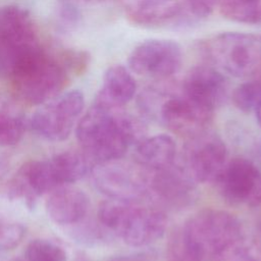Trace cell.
<instances>
[{
    "instance_id": "1",
    "label": "cell",
    "mask_w": 261,
    "mask_h": 261,
    "mask_svg": "<svg viewBox=\"0 0 261 261\" xmlns=\"http://www.w3.org/2000/svg\"><path fill=\"white\" fill-rule=\"evenodd\" d=\"M143 122L122 112L94 104L79 120L76 138L84 153L95 163L120 159L145 137Z\"/></svg>"
},
{
    "instance_id": "2",
    "label": "cell",
    "mask_w": 261,
    "mask_h": 261,
    "mask_svg": "<svg viewBox=\"0 0 261 261\" xmlns=\"http://www.w3.org/2000/svg\"><path fill=\"white\" fill-rule=\"evenodd\" d=\"M65 72L60 62L37 46L16 56L9 77L18 99L42 105L58 96L65 84Z\"/></svg>"
},
{
    "instance_id": "3",
    "label": "cell",
    "mask_w": 261,
    "mask_h": 261,
    "mask_svg": "<svg viewBox=\"0 0 261 261\" xmlns=\"http://www.w3.org/2000/svg\"><path fill=\"white\" fill-rule=\"evenodd\" d=\"M242 240V224L232 214L206 209L191 217L182 233L184 253L191 261L215 260Z\"/></svg>"
},
{
    "instance_id": "4",
    "label": "cell",
    "mask_w": 261,
    "mask_h": 261,
    "mask_svg": "<svg viewBox=\"0 0 261 261\" xmlns=\"http://www.w3.org/2000/svg\"><path fill=\"white\" fill-rule=\"evenodd\" d=\"M99 222L130 247H145L161 239L167 226L165 214L136 202L109 199L98 208Z\"/></svg>"
},
{
    "instance_id": "5",
    "label": "cell",
    "mask_w": 261,
    "mask_h": 261,
    "mask_svg": "<svg viewBox=\"0 0 261 261\" xmlns=\"http://www.w3.org/2000/svg\"><path fill=\"white\" fill-rule=\"evenodd\" d=\"M142 110L150 116L157 117L170 130L194 137L202 133L210 121L213 111L193 101L184 92L150 88L139 99Z\"/></svg>"
},
{
    "instance_id": "6",
    "label": "cell",
    "mask_w": 261,
    "mask_h": 261,
    "mask_svg": "<svg viewBox=\"0 0 261 261\" xmlns=\"http://www.w3.org/2000/svg\"><path fill=\"white\" fill-rule=\"evenodd\" d=\"M201 50L214 67L236 77H247L261 69L259 33H221L205 41Z\"/></svg>"
},
{
    "instance_id": "7",
    "label": "cell",
    "mask_w": 261,
    "mask_h": 261,
    "mask_svg": "<svg viewBox=\"0 0 261 261\" xmlns=\"http://www.w3.org/2000/svg\"><path fill=\"white\" fill-rule=\"evenodd\" d=\"M90 172L96 189L109 199L136 202L149 191L150 177L138 164L115 159L95 163Z\"/></svg>"
},
{
    "instance_id": "8",
    "label": "cell",
    "mask_w": 261,
    "mask_h": 261,
    "mask_svg": "<svg viewBox=\"0 0 261 261\" xmlns=\"http://www.w3.org/2000/svg\"><path fill=\"white\" fill-rule=\"evenodd\" d=\"M85 106L79 90L68 91L43 104L31 118V127L42 138L60 142L66 140Z\"/></svg>"
},
{
    "instance_id": "9",
    "label": "cell",
    "mask_w": 261,
    "mask_h": 261,
    "mask_svg": "<svg viewBox=\"0 0 261 261\" xmlns=\"http://www.w3.org/2000/svg\"><path fill=\"white\" fill-rule=\"evenodd\" d=\"M182 63L180 46L172 40L150 39L140 43L130 52L128 69L139 75L168 79L176 73Z\"/></svg>"
},
{
    "instance_id": "10",
    "label": "cell",
    "mask_w": 261,
    "mask_h": 261,
    "mask_svg": "<svg viewBox=\"0 0 261 261\" xmlns=\"http://www.w3.org/2000/svg\"><path fill=\"white\" fill-rule=\"evenodd\" d=\"M215 184L222 197L230 204L246 207L261 204V171L248 159L230 160Z\"/></svg>"
},
{
    "instance_id": "11",
    "label": "cell",
    "mask_w": 261,
    "mask_h": 261,
    "mask_svg": "<svg viewBox=\"0 0 261 261\" xmlns=\"http://www.w3.org/2000/svg\"><path fill=\"white\" fill-rule=\"evenodd\" d=\"M224 143L215 135L198 134L186 148L185 168L194 180L216 182L226 164Z\"/></svg>"
},
{
    "instance_id": "12",
    "label": "cell",
    "mask_w": 261,
    "mask_h": 261,
    "mask_svg": "<svg viewBox=\"0 0 261 261\" xmlns=\"http://www.w3.org/2000/svg\"><path fill=\"white\" fill-rule=\"evenodd\" d=\"M128 18L147 28L178 27L190 22L187 3L181 0H120Z\"/></svg>"
},
{
    "instance_id": "13",
    "label": "cell",
    "mask_w": 261,
    "mask_h": 261,
    "mask_svg": "<svg viewBox=\"0 0 261 261\" xmlns=\"http://www.w3.org/2000/svg\"><path fill=\"white\" fill-rule=\"evenodd\" d=\"M180 89L193 101L213 112L227 96V82L213 65H196L190 68Z\"/></svg>"
},
{
    "instance_id": "14",
    "label": "cell",
    "mask_w": 261,
    "mask_h": 261,
    "mask_svg": "<svg viewBox=\"0 0 261 261\" xmlns=\"http://www.w3.org/2000/svg\"><path fill=\"white\" fill-rule=\"evenodd\" d=\"M0 45L16 55L39 46L36 29L28 10L17 5L0 7Z\"/></svg>"
},
{
    "instance_id": "15",
    "label": "cell",
    "mask_w": 261,
    "mask_h": 261,
    "mask_svg": "<svg viewBox=\"0 0 261 261\" xmlns=\"http://www.w3.org/2000/svg\"><path fill=\"white\" fill-rule=\"evenodd\" d=\"M194 181L185 166L171 164L154 170V175L149 179V190L170 205L184 206L194 198Z\"/></svg>"
},
{
    "instance_id": "16",
    "label": "cell",
    "mask_w": 261,
    "mask_h": 261,
    "mask_svg": "<svg viewBox=\"0 0 261 261\" xmlns=\"http://www.w3.org/2000/svg\"><path fill=\"white\" fill-rule=\"evenodd\" d=\"M89 206V198L84 191L69 185L53 190L46 202L48 216L61 225H73L83 221Z\"/></svg>"
},
{
    "instance_id": "17",
    "label": "cell",
    "mask_w": 261,
    "mask_h": 261,
    "mask_svg": "<svg viewBox=\"0 0 261 261\" xmlns=\"http://www.w3.org/2000/svg\"><path fill=\"white\" fill-rule=\"evenodd\" d=\"M136 91L137 83L130 70L123 65L115 64L105 71L95 104L110 109H120L134 98Z\"/></svg>"
},
{
    "instance_id": "18",
    "label": "cell",
    "mask_w": 261,
    "mask_h": 261,
    "mask_svg": "<svg viewBox=\"0 0 261 261\" xmlns=\"http://www.w3.org/2000/svg\"><path fill=\"white\" fill-rule=\"evenodd\" d=\"M176 145L170 136L160 134L144 138L136 145L134 160L144 169L158 170L173 164Z\"/></svg>"
},
{
    "instance_id": "19",
    "label": "cell",
    "mask_w": 261,
    "mask_h": 261,
    "mask_svg": "<svg viewBox=\"0 0 261 261\" xmlns=\"http://www.w3.org/2000/svg\"><path fill=\"white\" fill-rule=\"evenodd\" d=\"M47 161L57 188L81 179L94 165L84 151L73 150L61 152Z\"/></svg>"
},
{
    "instance_id": "20",
    "label": "cell",
    "mask_w": 261,
    "mask_h": 261,
    "mask_svg": "<svg viewBox=\"0 0 261 261\" xmlns=\"http://www.w3.org/2000/svg\"><path fill=\"white\" fill-rule=\"evenodd\" d=\"M27 118L19 104L11 97L0 95V145L17 144L27 128Z\"/></svg>"
},
{
    "instance_id": "21",
    "label": "cell",
    "mask_w": 261,
    "mask_h": 261,
    "mask_svg": "<svg viewBox=\"0 0 261 261\" xmlns=\"http://www.w3.org/2000/svg\"><path fill=\"white\" fill-rule=\"evenodd\" d=\"M223 17L239 23H261V0H218Z\"/></svg>"
},
{
    "instance_id": "22",
    "label": "cell",
    "mask_w": 261,
    "mask_h": 261,
    "mask_svg": "<svg viewBox=\"0 0 261 261\" xmlns=\"http://www.w3.org/2000/svg\"><path fill=\"white\" fill-rule=\"evenodd\" d=\"M23 258L25 261H66V252L53 241L36 239L27 246Z\"/></svg>"
},
{
    "instance_id": "23",
    "label": "cell",
    "mask_w": 261,
    "mask_h": 261,
    "mask_svg": "<svg viewBox=\"0 0 261 261\" xmlns=\"http://www.w3.org/2000/svg\"><path fill=\"white\" fill-rule=\"evenodd\" d=\"M232 101L244 112L255 111L261 103V81L255 80L238 86L232 93Z\"/></svg>"
},
{
    "instance_id": "24",
    "label": "cell",
    "mask_w": 261,
    "mask_h": 261,
    "mask_svg": "<svg viewBox=\"0 0 261 261\" xmlns=\"http://www.w3.org/2000/svg\"><path fill=\"white\" fill-rule=\"evenodd\" d=\"M25 229L17 221L0 216V252L8 251L19 245Z\"/></svg>"
},
{
    "instance_id": "25",
    "label": "cell",
    "mask_w": 261,
    "mask_h": 261,
    "mask_svg": "<svg viewBox=\"0 0 261 261\" xmlns=\"http://www.w3.org/2000/svg\"><path fill=\"white\" fill-rule=\"evenodd\" d=\"M215 261H261V258L255 248L241 240L220 254Z\"/></svg>"
},
{
    "instance_id": "26",
    "label": "cell",
    "mask_w": 261,
    "mask_h": 261,
    "mask_svg": "<svg viewBox=\"0 0 261 261\" xmlns=\"http://www.w3.org/2000/svg\"><path fill=\"white\" fill-rule=\"evenodd\" d=\"M90 62V55L85 51L69 50L63 53L60 62L63 68L71 72H83L87 69Z\"/></svg>"
},
{
    "instance_id": "27",
    "label": "cell",
    "mask_w": 261,
    "mask_h": 261,
    "mask_svg": "<svg viewBox=\"0 0 261 261\" xmlns=\"http://www.w3.org/2000/svg\"><path fill=\"white\" fill-rule=\"evenodd\" d=\"M218 0H186L187 6L195 18L209 16L214 10Z\"/></svg>"
},
{
    "instance_id": "28",
    "label": "cell",
    "mask_w": 261,
    "mask_h": 261,
    "mask_svg": "<svg viewBox=\"0 0 261 261\" xmlns=\"http://www.w3.org/2000/svg\"><path fill=\"white\" fill-rule=\"evenodd\" d=\"M61 16L64 20L68 21L70 24H73L79 19V12L75 9V7H73L71 5H64L62 7Z\"/></svg>"
},
{
    "instance_id": "29",
    "label": "cell",
    "mask_w": 261,
    "mask_h": 261,
    "mask_svg": "<svg viewBox=\"0 0 261 261\" xmlns=\"http://www.w3.org/2000/svg\"><path fill=\"white\" fill-rule=\"evenodd\" d=\"M255 114H256V118H257V121L261 127V103L259 104V106L255 109Z\"/></svg>"
},
{
    "instance_id": "30",
    "label": "cell",
    "mask_w": 261,
    "mask_h": 261,
    "mask_svg": "<svg viewBox=\"0 0 261 261\" xmlns=\"http://www.w3.org/2000/svg\"><path fill=\"white\" fill-rule=\"evenodd\" d=\"M85 1L88 2V3H99V2H102L104 0H85Z\"/></svg>"
},
{
    "instance_id": "31",
    "label": "cell",
    "mask_w": 261,
    "mask_h": 261,
    "mask_svg": "<svg viewBox=\"0 0 261 261\" xmlns=\"http://www.w3.org/2000/svg\"><path fill=\"white\" fill-rule=\"evenodd\" d=\"M12 261H25V260H24V258H22V259L21 258H17V259H14Z\"/></svg>"
},
{
    "instance_id": "32",
    "label": "cell",
    "mask_w": 261,
    "mask_h": 261,
    "mask_svg": "<svg viewBox=\"0 0 261 261\" xmlns=\"http://www.w3.org/2000/svg\"><path fill=\"white\" fill-rule=\"evenodd\" d=\"M79 261H87V260H84V259H81V260H79Z\"/></svg>"
},
{
    "instance_id": "33",
    "label": "cell",
    "mask_w": 261,
    "mask_h": 261,
    "mask_svg": "<svg viewBox=\"0 0 261 261\" xmlns=\"http://www.w3.org/2000/svg\"><path fill=\"white\" fill-rule=\"evenodd\" d=\"M185 261H188V260H185Z\"/></svg>"
}]
</instances>
